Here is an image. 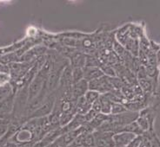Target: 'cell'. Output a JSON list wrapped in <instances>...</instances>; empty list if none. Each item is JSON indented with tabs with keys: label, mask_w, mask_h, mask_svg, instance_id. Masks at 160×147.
Here are the masks:
<instances>
[{
	"label": "cell",
	"mask_w": 160,
	"mask_h": 147,
	"mask_svg": "<svg viewBox=\"0 0 160 147\" xmlns=\"http://www.w3.org/2000/svg\"><path fill=\"white\" fill-rule=\"evenodd\" d=\"M136 138V134L131 132L121 131L113 135L114 147H128L130 144Z\"/></svg>",
	"instance_id": "obj_1"
},
{
	"label": "cell",
	"mask_w": 160,
	"mask_h": 147,
	"mask_svg": "<svg viewBox=\"0 0 160 147\" xmlns=\"http://www.w3.org/2000/svg\"><path fill=\"white\" fill-rule=\"evenodd\" d=\"M89 90V82L86 80H81L78 83L73 85L72 88V96L74 98H81L84 97L86 92Z\"/></svg>",
	"instance_id": "obj_2"
},
{
	"label": "cell",
	"mask_w": 160,
	"mask_h": 147,
	"mask_svg": "<svg viewBox=\"0 0 160 147\" xmlns=\"http://www.w3.org/2000/svg\"><path fill=\"white\" fill-rule=\"evenodd\" d=\"M83 71H84V80H86L87 81L99 79L104 76V73L98 68H85Z\"/></svg>",
	"instance_id": "obj_3"
},
{
	"label": "cell",
	"mask_w": 160,
	"mask_h": 147,
	"mask_svg": "<svg viewBox=\"0 0 160 147\" xmlns=\"http://www.w3.org/2000/svg\"><path fill=\"white\" fill-rule=\"evenodd\" d=\"M92 108V104H90L85 99V98L84 97H81L78 99V101L77 103V108L76 111L78 114H81V115H85L87 113H88Z\"/></svg>",
	"instance_id": "obj_4"
},
{
	"label": "cell",
	"mask_w": 160,
	"mask_h": 147,
	"mask_svg": "<svg viewBox=\"0 0 160 147\" xmlns=\"http://www.w3.org/2000/svg\"><path fill=\"white\" fill-rule=\"evenodd\" d=\"M84 79V71L81 68H75L72 72V80L73 85Z\"/></svg>",
	"instance_id": "obj_5"
},
{
	"label": "cell",
	"mask_w": 160,
	"mask_h": 147,
	"mask_svg": "<svg viewBox=\"0 0 160 147\" xmlns=\"http://www.w3.org/2000/svg\"><path fill=\"white\" fill-rule=\"evenodd\" d=\"M100 94L98 92L93 91V90H88L86 92L85 95H84V98L85 99L88 101L90 104H93L95 101H97L98 99H99Z\"/></svg>",
	"instance_id": "obj_6"
},
{
	"label": "cell",
	"mask_w": 160,
	"mask_h": 147,
	"mask_svg": "<svg viewBox=\"0 0 160 147\" xmlns=\"http://www.w3.org/2000/svg\"><path fill=\"white\" fill-rule=\"evenodd\" d=\"M127 109L123 104L120 103H112V114L113 115H118L124 113H126Z\"/></svg>",
	"instance_id": "obj_7"
},
{
	"label": "cell",
	"mask_w": 160,
	"mask_h": 147,
	"mask_svg": "<svg viewBox=\"0 0 160 147\" xmlns=\"http://www.w3.org/2000/svg\"><path fill=\"white\" fill-rule=\"evenodd\" d=\"M99 68L101 69V71L104 74H106L107 76H116V73H115V70L114 68H112V67H110L109 65H106V64H104V65H100Z\"/></svg>",
	"instance_id": "obj_8"
},
{
	"label": "cell",
	"mask_w": 160,
	"mask_h": 147,
	"mask_svg": "<svg viewBox=\"0 0 160 147\" xmlns=\"http://www.w3.org/2000/svg\"><path fill=\"white\" fill-rule=\"evenodd\" d=\"M114 50H115L116 55H118V56H124V48L121 44L115 43V44H114Z\"/></svg>",
	"instance_id": "obj_9"
},
{
	"label": "cell",
	"mask_w": 160,
	"mask_h": 147,
	"mask_svg": "<svg viewBox=\"0 0 160 147\" xmlns=\"http://www.w3.org/2000/svg\"><path fill=\"white\" fill-rule=\"evenodd\" d=\"M78 147H84V146H78Z\"/></svg>",
	"instance_id": "obj_10"
}]
</instances>
